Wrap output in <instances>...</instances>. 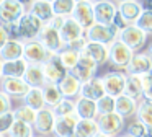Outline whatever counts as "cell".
<instances>
[{"instance_id": "obj_41", "label": "cell", "mask_w": 152, "mask_h": 137, "mask_svg": "<svg viewBox=\"0 0 152 137\" xmlns=\"http://www.w3.org/2000/svg\"><path fill=\"white\" fill-rule=\"evenodd\" d=\"M136 25H137L145 34H152V12L151 10H144L142 15L139 16V20L136 21Z\"/></svg>"}, {"instance_id": "obj_40", "label": "cell", "mask_w": 152, "mask_h": 137, "mask_svg": "<svg viewBox=\"0 0 152 137\" xmlns=\"http://www.w3.org/2000/svg\"><path fill=\"white\" fill-rule=\"evenodd\" d=\"M15 114L13 111H10V113H5L0 116V136H8L10 134V129L12 126L15 124Z\"/></svg>"}, {"instance_id": "obj_28", "label": "cell", "mask_w": 152, "mask_h": 137, "mask_svg": "<svg viewBox=\"0 0 152 137\" xmlns=\"http://www.w3.org/2000/svg\"><path fill=\"white\" fill-rule=\"evenodd\" d=\"M23 80L26 82L31 88H34V87L43 88L44 85H46V77H44L43 65L30 64V65H28V68H26V74H25Z\"/></svg>"}, {"instance_id": "obj_20", "label": "cell", "mask_w": 152, "mask_h": 137, "mask_svg": "<svg viewBox=\"0 0 152 137\" xmlns=\"http://www.w3.org/2000/svg\"><path fill=\"white\" fill-rule=\"evenodd\" d=\"M57 87H59V90H61V93H62L64 98L74 100V98H79L80 96L82 82H80L79 78L72 74V72H69V74H67L62 80H61V83L57 85Z\"/></svg>"}, {"instance_id": "obj_37", "label": "cell", "mask_w": 152, "mask_h": 137, "mask_svg": "<svg viewBox=\"0 0 152 137\" xmlns=\"http://www.w3.org/2000/svg\"><path fill=\"white\" fill-rule=\"evenodd\" d=\"M34 127L31 124H26L23 121H15V124L10 129V137H34Z\"/></svg>"}, {"instance_id": "obj_62", "label": "cell", "mask_w": 152, "mask_h": 137, "mask_svg": "<svg viewBox=\"0 0 152 137\" xmlns=\"http://www.w3.org/2000/svg\"><path fill=\"white\" fill-rule=\"evenodd\" d=\"M2 2H4V0H0V3H2Z\"/></svg>"}, {"instance_id": "obj_13", "label": "cell", "mask_w": 152, "mask_h": 137, "mask_svg": "<svg viewBox=\"0 0 152 137\" xmlns=\"http://www.w3.org/2000/svg\"><path fill=\"white\" fill-rule=\"evenodd\" d=\"M30 85L23 78H2L0 80V91H4L10 98H21L23 100L30 91Z\"/></svg>"}, {"instance_id": "obj_29", "label": "cell", "mask_w": 152, "mask_h": 137, "mask_svg": "<svg viewBox=\"0 0 152 137\" xmlns=\"http://www.w3.org/2000/svg\"><path fill=\"white\" fill-rule=\"evenodd\" d=\"M23 104L33 108L34 111H41L46 108V101H44V93H43V88L39 87H34L30 88V91L26 93V96L23 98Z\"/></svg>"}, {"instance_id": "obj_57", "label": "cell", "mask_w": 152, "mask_h": 137, "mask_svg": "<svg viewBox=\"0 0 152 137\" xmlns=\"http://www.w3.org/2000/svg\"><path fill=\"white\" fill-rule=\"evenodd\" d=\"M44 2H51V3H53V2H54V0H44Z\"/></svg>"}, {"instance_id": "obj_1", "label": "cell", "mask_w": 152, "mask_h": 137, "mask_svg": "<svg viewBox=\"0 0 152 137\" xmlns=\"http://www.w3.org/2000/svg\"><path fill=\"white\" fill-rule=\"evenodd\" d=\"M119 29L115 25H100L95 23L92 28L85 31V38L90 42H100L105 46H111L116 39H119Z\"/></svg>"}, {"instance_id": "obj_51", "label": "cell", "mask_w": 152, "mask_h": 137, "mask_svg": "<svg viewBox=\"0 0 152 137\" xmlns=\"http://www.w3.org/2000/svg\"><path fill=\"white\" fill-rule=\"evenodd\" d=\"M118 3H123V2H141V0H115Z\"/></svg>"}, {"instance_id": "obj_19", "label": "cell", "mask_w": 152, "mask_h": 137, "mask_svg": "<svg viewBox=\"0 0 152 137\" xmlns=\"http://www.w3.org/2000/svg\"><path fill=\"white\" fill-rule=\"evenodd\" d=\"M77 124H79V116L77 114L57 117L56 126H54V137H72L75 134Z\"/></svg>"}, {"instance_id": "obj_42", "label": "cell", "mask_w": 152, "mask_h": 137, "mask_svg": "<svg viewBox=\"0 0 152 137\" xmlns=\"http://www.w3.org/2000/svg\"><path fill=\"white\" fill-rule=\"evenodd\" d=\"M145 130H147V127H145L139 119L131 121V122L126 126V134H128V136H132V137H144Z\"/></svg>"}, {"instance_id": "obj_56", "label": "cell", "mask_w": 152, "mask_h": 137, "mask_svg": "<svg viewBox=\"0 0 152 137\" xmlns=\"http://www.w3.org/2000/svg\"><path fill=\"white\" fill-rule=\"evenodd\" d=\"M34 137H48V136H39V134H38V136H34Z\"/></svg>"}, {"instance_id": "obj_12", "label": "cell", "mask_w": 152, "mask_h": 137, "mask_svg": "<svg viewBox=\"0 0 152 137\" xmlns=\"http://www.w3.org/2000/svg\"><path fill=\"white\" fill-rule=\"evenodd\" d=\"M56 114H54L53 108H44V109L38 111L36 121H34L33 127L39 136H49L54 134V126H56Z\"/></svg>"}, {"instance_id": "obj_58", "label": "cell", "mask_w": 152, "mask_h": 137, "mask_svg": "<svg viewBox=\"0 0 152 137\" xmlns=\"http://www.w3.org/2000/svg\"><path fill=\"white\" fill-rule=\"evenodd\" d=\"M72 137H80V136H77V134H74V136Z\"/></svg>"}, {"instance_id": "obj_10", "label": "cell", "mask_w": 152, "mask_h": 137, "mask_svg": "<svg viewBox=\"0 0 152 137\" xmlns=\"http://www.w3.org/2000/svg\"><path fill=\"white\" fill-rule=\"evenodd\" d=\"M38 41L51 52V54H59L66 46H64L62 39H61V34L57 29H54L51 25H44L43 31H41Z\"/></svg>"}, {"instance_id": "obj_52", "label": "cell", "mask_w": 152, "mask_h": 137, "mask_svg": "<svg viewBox=\"0 0 152 137\" xmlns=\"http://www.w3.org/2000/svg\"><path fill=\"white\" fill-rule=\"evenodd\" d=\"M147 54H149V55H151V57H152V42H151V46H149V47H147Z\"/></svg>"}, {"instance_id": "obj_17", "label": "cell", "mask_w": 152, "mask_h": 137, "mask_svg": "<svg viewBox=\"0 0 152 137\" xmlns=\"http://www.w3.org/2000/svg\"><path fill=\"white\" fill-rule=\"evenodd\" d=\"M93 12H95V21L100 25H113L115 15L118 13V3L113 0L93 3Z\"/></svg>"}, {"instance_id": "obj_54", "label": "cell", "mask_w": 152, "mask_h": 137, "mask_svg": "<svg viewBox=\"0 0 152 137\" xmlns=\"http://www.w3.org/2000/svg\"><path fill=\"white\" fill-rule=\"evenodd\" d=\"M0 80H2V60H0Z\"/></svg>"}, {"instance_id": "obj_35", "label": "cell", "mask_w": 152, "mask_h": 137, "mask_svg": "<svg viewBox=\"0 0 152 137\" xmlns=\"http://www.w3.org/2000/svg\"><path fill=\"white\" fill-rule=\"evenodd\" d=\"M75 5H77L75 0H54V2H53L54 15L69 18V16H72Z\"/></svg>"}, {"instance_id": "obj_38", "label": "cell", "mask_w": 152, "mask_h": 137, "mask_svg": "<svg viewBox=\"0 0 152 137\" xmlns=\"http://www.w3.org/2000/svg\"><path fill=\"white\" fill-rule=\"evenodd\" d=\"M56 117H64V116H70V114H75V101L69 100V98H64L56 108H53Z\"/></svg>"}, {"instance_id": "obj_2", "label": "cell", "mask_w": 152, "mask_h": 137, "mask_svg": "<svg viewBox=\"0 0 152 137\" xmlns=\"http://www.w3.org/2000/svg\"><path fill=\"white\" fill-rule=\"evenodd\" d=\"M43 28L44 23L41 20H38L34 15H31L30 12H26L18 21V39L23 42L34 41V39L39 38Z\"/></svg>"}, {"instance_id": "obj_46", "label": "cell", "mask_w": 152, "mask_h": 137, "mask_svg": "<svg viewBox=\"0 0 152 137\" xmlns=\"http://www.w3.org/2000/svg\"><path fill=\"white\" fill-rule=\"evenodd\" d=\"M10 41V36H8V33H7V29H5V26L0 23V49L4 47L7 42Z\"/></svg>"}, {"instance_id": "obj_21", "label": "cell", "mask_w": 152, "mask_h": 137, "mask_svg": "<svg viewBox=\"0 0 152 137\" xmlns=\"http://www.w3.org/2000/svg\"><path fill=\"white\" fill-rule=\"evenodd\" d=\"M25 52V42L20 39H10L4 47L0 49V60L2 62H10L23 59Z\"/></svg>"}, {"instance_id": "obj_39", "label": "cell", "mask_w": 152, "mask_h": 137, "mask_svg": "<svg viewBox=\"0 0 152 137\" xmlns=\"http://www.w3.org/2000/svg\"><path fill=\"white\" fill-rule=\"evenodd\" d=\"M96 106H98V114H110V113H115V108H116V98L110 96V95H105L102 100L96 101Z\"/></svg>"}, {"instance_id": "obj_33", "label": "cell", "mask_w": 152, "mask_h": 137, "mask_svg": "<svg viewBox=\"0 0 152 137\" xmlns=\"http://www.w3.org/2000/svg\"><path fill=\"white\" fill-rule=\"evenodd\" d=\"M136 119H139L145 127H152V101L141 98V101L137 104Z\"/></svg>"}, {"instance_id": "obj_50", "label": "cell", "mask_w": 152, "mask_h": 137, "mask_svg": "<svg viewBox=\"0 0 152 137\" xmlns=\"http://www.w3.org/2000/svg\"><path fill=\"white\" fill-rule=\"evenodd\" d=\"M144 137H152V127H147V130H145V136Z\"/></svg>"}, {"instance_id": "obj_36", "label": "cell", "mask_w": 152, "mask_h": 137, "mask_svg": "<svg viewBox=\"0 0 152 137\" xmlns=\"http://www.w3.org/2000/svg\"><path fill=\"white\" fill-rule=\"evenodd\" d=\"M13 114H15V119H17V121H23V122L31 124V126H33L34 121H36L38 111H34L33 108L26 106V104H20L18 108H15V109H13Z\"/></svg>"}, {"instance_id": "obj_27", "label": "cell", "mask_w": 152, "mask_h": 137, "mask_svg": "<svg viewBox=\"0 0 152 137\" xmlns=\"http://www.w3.org/2000/svg\"><path fill=\"white\" fill-rule=\"evenodd\" d=\"M137 104H139L137 100L128 96V95H121L119 98H116L115 113H118L119 116H123L124 119L126 117H132L137 113Z\"/></svg>"}, {"instance_id": "obj_9", "label": "cell", "mask_w": 152, "mask_h": 137, "mask_svg": "<svg viewBox=\"0 0 152 137\" xmlns=\"http://www.w3.org/2000/svg\"><path fill=\"white\" fill-rule=\"evenodd\" d=\"M100 126V132L108 134L110 137L121 136V130L124 127V117L119 116L118 113H110V114H102L96 117Z\"/></svg>"}, {"instance_id": "obj_11", "label": "cell", "mask_w": 152, "mask_h": 137, "mask_svg": "<svg viewBox=\"0 0 152 137\" xmlns=\"http://www.w3.org/2000/svg\"><path fill=\"white\" fill-rule=\"evenodd\" d=\"M59 34H61V39H62L64 46H70V44H74V42L80 41L82 38H85V29H83L72 16H69V18H66V21H64Z\"/></svg>"}, {"instance_id": "obj_59", "label": "cell", "mask_w": 152, "mask_h": 137, "mask_svg": "<svg viewBox=\"0 0 152 137\" xmlns=\"http://www.w3.org/2000/svg\"><path fill=\"white\" fill-rule=\"evenodd\" d=\"M124 137H132V136H128V134H124Z\"/></svg>"}, {"instance_id": "obj_25", "label": "cell", "mask_w": 152, "mask_h": 137, "mask_svg": "<svg viewBox=\"0 0 152 137\" xmlns=\"http://www.w3.org/2000/svg\"><path fill=\"white\" fill-rule=\"evenodd\" d=\"M28 12H30L31 15H34L38 20H41L44 25L51 23V20L56 16V15H54L53 3H51V2H44V0H34L33 5L28 8Z\"/></svg>"}, {"instance_id": "obj_15", "label": "cell", "mask_w": 152, "mask_h": 137, "mask_svg": "<svg viewBox=\"0 0 152 137\" xmlns=\"http://www.w3.org/2000/svg\"><path fill=\"white\" fill-rule=\"evenodd\" d=\"M72 18L82 26L83 29H88L95 25V12H93V3L92 2H80L75 5L72 13Z\"/></svg>"}, {"instance_id": "obj_22", "label": "cell", "mask_w": 152, "mask_h": 137, "mask_svg": "<svg viewBox=\"0 0 152 137\" xmlns=\"http://www.w3.org/2000/svg\"><path fill=\"white\" fill-rule=\"evenodd\" d=\"M82 52L85 55H88V57H92L98 65H103V64H106V62H110V46L88 41Z\"/></svg>"}, {"instance_id": "obj_23", "label": "cell", "mask_w": 152, "mask_h": 137, "mask_svg": "<svg viewBox=\"0 0 152 137\" xmlns=\"http://www.w3.org/2000/svg\"><path fill=\"white\" fill-rule=\"evenodd\" d=\"M75 114L79 116V119H96L100 116L96 101L79 96L75 100Z\"/></svg>"}, {"instance_id": "obj_47", "label": "cell", "mask_w": 152, "mask_h": 137, "mask_svg": "<svg viewBox=\"0 0 152 137\" xmlns=\"http://www.w3.org/2000/svg\"><path fill=\"white\" fill-rule=\"evenodd\" d=\"M64 21H66V18H64V16H57V15H56L53 20H51V23H48V25H51L54 29H57V31H61V28H62Z\"/></svg>"}, {"instance_id": "obj_24", "label": "cell", "mask_w": 152, "mask_h": 137, "mask_svg": "<svg viewBox=\"0 0 152 137\" xmlns=\"http://www.w3.org/2000/svg\"><path fill=\"white\" fill-rule=\"evenodd\" d=\"M28 62L25 59L10 62H2V78H23L28 68Z\"/></svg>"}, {"instance_id": "obj_4", "label": "cell", "mask_w": 152, "mask_h": 137, "mask_svg": "<svg viewBox=\"0 0 152 137\" xmlns=\"http://www.w3.org/2000/svg\"><path fill=\"white\" fill-rule=\"evenodd\" d=\"M102 80H103V85H105L106 95H110L113 98H119L121 95H124L128 74H123V72H106L102 77Z\"/></svg>"}, {"instance_id": "obj_8", "label": "cell", "mask_w": 152, "mask_h": 137, "mask_svg": "<svg viewBox=\"0 0 152 137\" xmlns=\"http://www.w3.org/2000/svg\"><path fill=\"white\" fill-rule=\"evenodd\" d=\"M119 39H121L128 47H131L134 52H139L144 47L145 41H147V34H145L137 25H129L126 29H123V31L119 33Z\"/></svg>"}, {"instance_id": "obj_6", "label": "cell", "mask_w": 152, "mask_h": 137, "mask_svg": "<svg viewBox=\"0 0 152 137\" xmlns=\"http://www.w3.org/2000/svg\"><path fill=\"white\" fill-rule=\"evenodd\" d=\"M54 54H51L43 44H41L38 39L34 41H28L25 42V52H23V59L28 62V64H38L43 65L44 62L49 60V57Z\"/></svg>"}, {"instance_id": "obj_26", "label": "cell", "mask_w": 152, "mask_h": 137, "mask_svg": "<svg viewBox=\"0 0 152 137\" xmlns=\"http://www.w3.org/2000/svg\"><path fill=\"white\" fill-rule=\"evenodd\" d=\"M118 12L121 13L123 18L129 25H136V21L144 12V7H142L141 2H123V3H118Z\"/></svg>"}, {"instance_id": "obj_55", "label": "cell", "mask_w": 152, "mask_h": 137, "mask_svg": "<svg viewBox=\"0 0 152 137\" xmlns=\"http://www.w3.org/2000/svg\"><path fill=\"white\" fill-rule=\"evenodd\" d=\"M77 3H80V2H90V0H75Z\"/></svg>"}, {"instance_id": "obj_14", "label": "cell", "mask_w": 152, "mask_h": 137, "mask_svg": "<svg viewBox=\"0 0 152 137\" xmlns=\"http://www.w3.org/2000/svg\"><path fill=\"white\" fill-rule=\"evenodd\" d=\"M98 67H100V65L96 64L92 57H88V55H85L82 52V54H80L79 64L75 65V68L72 70V74L75 75L82 83H85V82L92 80L93 77H96L95 74H96V70H98Z\"/></svg>"}, {"instance_id": "obj_30", "label": "cell", "mask_w": 152, "mask_h": 137, "mask_svg": "<svg viewBox=\"0 0 152 137\" xmlns=\"http://www.w3.org/2000/svg\"><path fill=\"white\" fill-rule=\"evenodd\" d=\"M75 134L80 137H95L100 134V126L96 119H79Z\"/></svg>"}, {"instance_id": "obj_44", "label": "cell", "mask_w": 152, "mask_h": 137, "mask_svg": "<svg viewBox=\"0 0 152 137\" xmlns=\"http://www.w3.org/2000/svg\"><path fill=\"white\" fill-rule=\"evenodd\" d=\"M12 109V98L8 95H5L4 91H0V116L5 113H10Z\"/></svg>"}, {"instance_id": "obj_34", "label": "cell", "mask_w": 152, "mask_h": 137, "mask_svg": "<svg viewBox=\"0 0 152 137\" xmlns=\"http://www.w3.org/2000/svg\"><path fill=\"white\" fill-rule=\"evenodd\" d=\"M142 91H144L142 90V78L137 75H128L124 95L134 98V100H139V98H142Z\"/></svg>"}, {"instance_id": "obj_18", "label": "cell", "mask_w": 152, "mask_h": 137, "mask_svg": "<svg viewBox=\"0 0 152 137\" xmlns=\"http://www.w3.org/2000/svg\"><path fill=\"white\" fill-rule=\"evenodd\" d=\"M105 95H106V90H105L102 77H93L92 80L82 83L80 96L88 98V100H93V101H98V100H102Z\"/></svg>"}, {"instance_id": "obj_7", "label": "cell", "mask_w": 152, "mask_h": 137, "mask_svg": "<svg viewBox=\"0 0 152 137\" xmlns=\"http://www.w3.org/2000/svg\"><path fill=\"white\" fill-rule=\"evenodd\" d=\"M43 70H44V77H46V83H54V85H59L61 80L69 74L64 64L61 62L59 55L54 54L49 57V60L43 64Z\"/></svg>"}, {"instance_id": "obj_5", "label": "cell", "mask_w": 152, "mask_h": 137, "mask_svg": "<svg viewBox=\"0 0 152 137\" xmlns=\"http://www.w3.org/2000/svg\"><path fill=\"white\" fill-rule=\"evenodd\" d=\"M26 12L28 10L17 0H4L0 3V23L2 25L18 23Z\"/></svg>"}, {"instance_id": "obj_60", "label": "cell", "mask_w": 152, "mask_h": 137, "mask_svg": "<svg viewBox=\"0 0 152 137\" xmlns=\"http://www.w3.org/2000/svg\"><path fill=\"white\" fill-rule=\"evenodd\" d=\"M116 137H124V134H123V136H116Z\"/></svg>"}, {"instance_id": "obj_45", "label": "cell", "mask_w": 152, "mask_h": 137, "mask_svg": "<svg viewBox=\"0 0 152 137\" xmlns=\"http://www.w3.org/2000/svg\"><path fill=\"white\" fill-rule=\"evenodd\" d=\"M113 25H115L116 28L119 29V31H123V29H126V28H128V26H129V23L126 21V20L123 18V15H121V13L118 12V13H116V15H115V20H113Z\"/></svg>"}, {"instance_id": "obj_53", "label": "cell", "mask_w": 152, "mask_h": 137, "mask_svg": "<svg viewBox=\"0 0 152 137\" xmlns=\"http://www.w3.org/2000/svg\"><path fill=\"white\" fill-rule=\"evenodd\" d=\"M92 3H100V2H106V0H90Z\"/></svg>"}, {"instance_id": "obj_48", "label": "cell", "mask_w": 152, "mask_h": 137, "mask_svg": "<svg viewBox=\"0 0 152 137\" xmlns=\"http://www.w3.org/2000/svg\"><path fill=\"white\" fill-rule=\"evenodd\" d=\"M142 7H144V10H151L152 12V0H141Z\"/></svg>"}, {"instance_id": "obj_61", "label": "cell", "mask_w": 152, "mask_h": 137, "mask_svg": "<svg viewBox=\"0 0 152 137\" xmlns=\"http://www.w3.org/2000/svg\"><path fill=\"white\" fill-rule=\"evenodd\" d=\"M0 137H10V136H0Z\"/></svg>"}, {"instance_id": "obj_43", "label": "cell", "mask_w": 152, "mask_h": 137, "mask_svg": "<svg viewBox=\"0 0 152 137\" xmlns=\"http://www.w3.org/2000/svg\"><path fill=\"white\" fill-rule=\"evenodd\" d=\"M141 78H142V90H144L142 91V98L152 101V72Z\"/></svg>"}, {"instance_id": "obj_16", "label": "cell", "mask_w": 152, "mask_h": 137, "mask_svg": "<svg viewBox=\"0 0 152 137\" xmlns=\"http://www.w3.org/2000/svg\"><path fill=\"white\" fill-rule=\"evenodd\" d=\"M151 72H152V57L147 52H136L129 67L126 68L128 75H137V77H144Z\"/></svg>"}, {"instance_id": "obj_31", "label": "cell", "mask_w": 152, "mask_h": 137, "mask_svg": "<svg viewBox=\"0 0 152 137\" xmlns=\"http://www.w3.org/2000/svg\"><path fill=\"white\" fill-rule=\"evenodd\" d=\"M43 93H44V101H46L48 108H56L61 101L64 100L62 93H61L59 87L54 83H46L43 87Z\"/></svg>"}, {"instance_id": "obj_3", "label": "cell", "mask_w": 152, "mask_h": 137, "mask_svg": "<svg viewBox=\"0 0 152 137\" xmlns=\"http://www.w3.org/2000/svg\"><path fill=\"white\" fill-rule=\"evenodd\" d=\"M136 52L132 51L131 47L124 44L121 39H116L111 46H110V64L113 67L118 68H128L129 64H131L132 57H134Z\"/></svg>"}, {"instance_id": "obj_32", "label": "cell", "mask_w": 152, "mask_h": 137, "mask_svg": "<svg viewBox=\"0 0 152 137\" xmlns=\"http://www.w3.org/2000/svg\"><path fill=\"white\" fill-rule=\"evenodd\" d=\"M80 54H82V52L77 51V49H72V47H64V49H62V51H61L57 55H59L61 62L64 64V67H66L69 72H72L74 68H75V65L79 64V60H80Z\"/></svg>"}, {"instance_id": "obj_49", "label": "cell", "mask_w": 152, "mask_h": 137, "mask_svg": "<svg viewBox=\"0 0 152 137\" xmlns=\"http://www.w3.org/2000/svg\"><path fill=\"white\" fill-rule=\"evenodd\" d=\"M17 2H18V3H21V5H23L25 8L28 10L31 5H33V2H34V0H17Z\"/></svg>"}]
</instances>
